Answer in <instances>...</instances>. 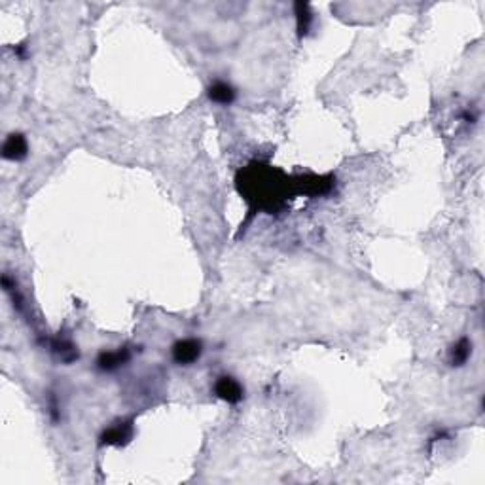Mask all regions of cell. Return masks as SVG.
Instances as JSON below:
<instances>
[{
    "label": "cell",
    "instance_id": "obj_9",
    "mask_svg": "<svg viewBox=\"0 0 485 485\" xmlns=\"http://www.w3.org/2000/svg\"><path fill=\"white\" fill-rule=\"evenodd\" d=\"M294 10H296V21H298V35L306 36L309 27H311V21H313L309 4L298 2V4H294Z\"/></svg>",
    "mask_w": 485,
    "mask_h": 485
},
{
    "label": "cell",
    "instance_id": "obj_10",
    "mask_svg": "<svg viewBox=\"0 0 485 485\" xmlns=\"http://www.w3.org/2000/svg\"><path fill=\"white\" fill-rule=\"evenodd\" d=\"M53 351H55L59 357H61L63 362H72V360H76V358H78V351H76V347H74L71 342L55 340V342H53Z\"/></svg>",
    "mask_w": 485,
    "mask_h": 485
},
{
    "label": "cell",
    "instance_id": "obj_5",
    "mask_svg": "<svg viewBox=\"0 0 485 485\" xmlns=\"http://www.w3.org/2000/svg\"><path fill=\"white\" fill-rule=\"evenodd\" d=\"M29 154V143L23 133H10L2 144V157L8 161H21Z\"/></svg>",
    "mask_w": 485,
    "mask_h": 485
},
{
    "label": "cell",
    "instance_id": "obj_6",
    "mask_svg": "<svg viewBox=\"0 0 485 485\" xmlns=\"http://www.w3.org/2000/svg\"><path fill=\"white\" fill-rule=\"evenodd\" d=\"M129 360L127 349H116V351H103L97 358V368L100 371H114L121 368Z\"/></svg>",
    "mask_w": 485,
    "mask_h": 485
},
{
    "label": "cell",
    "instance_id": "obj_8",
    "mask_svg": "<svg viewBox=\"0 0 485 485\" xmlns=\"http://www.w3.org/2000/svg\"><path fill=\"white\" fill-rule=\"evenodd\" d=\"M472 357V342L468 337H461L459 342L453 343L450 349V355H448V362L453 366V368H461L464 364L468 362V358Z\"/></svg>",
    "mask_w": 485,
    "mask_h": 485
},
{
    "label": "cell",
    "instance_id": "obj_4",
    "mask_svg": "<svg viewBox=\"0 0 485 485\" xmlns=\"http://www.w3.org/2000/svg\"><path fill=\"white\" fill-rule=\"evenodd\" d=\"M213 391L218 398L228 402V404H239V402L245 398V389H242L241 383H239L236 378H231V376H220V378L214 381Z\"/></svg>",
    "mask_w": 485,
    "mask_h": 485
},
{
    "label": "cell",
    "instance_id": "obj_1",
    "mask_svg": "<svg viewBox=\"0 0 485 485\" xmlns=\"http://www.w3.org/2000/svg\"><path fill=\"white\" fill-rule=\"evenodd\" d=\"M292 184L288 177L270 165L252 164L237 175V188L242 197L270 214L285 205Z\"/></svg>",
    "mask_w": 485,
    "mask_h": 485
},
{
    "label": "cell",
    "instance_id": "obj_2",
    "mask_svg": "<svg viewBox=\"0 0 485 485\" xmlns=\"http://www.w3.org/2000/svg\"><path fill=\"white\" fill-rule=\"evenodd\" d=\"M135 434V428H133V423L131 421H118L100 434L99 446L105 448V446H125V443L131 442V438Z\"/></svg>",
    "mask_w": 485,
    "mask_h": 485
},
{
    "label": "cell",
    "instance_id": "obj_3",
    "mask_svg": "<svg viewBox=\"0 0 485 485\" xmlns=\"http://www.w3.org/2000/svg\"><path fill=\"white\" fill-rule=\"evenodd\" d=\"M201 353H203V343L200 340H193V337L179 340L173 345V360L180 366H190V364L197 362Z\"/></svg>",
    "mask_w": 485,
    "mask_h": 485
},
{
    "label": "cell",
    "instance_id": "obj_7",
    "mask_svg": "<svg viewBox=\"0 0 485 485\" xmlns=\"http://www.w3.org/2000/svg\"><path fill=\"white\" fill-rule=\"evenodd\" d=\"M209 99L213 103H218V105H231L236 100V87L224 82V80H216L209 86Z\"/></svg>",
    "mask_w": 485,
    "mask_h": 485
}]
</instances>
